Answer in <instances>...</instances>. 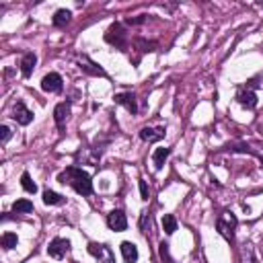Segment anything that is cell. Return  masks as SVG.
Listing matches in <instances>:
<instances>
[{
  "mask_svg": "<svg viewBox=\"0 0 263 263\" xmlns=\"http://www.w3.org/2000/svg\"><path fill=\"white\" fill-rule=\"evenodd\" d=\"M58 181L64 183V185H70L76 193L80 195H90L92 193V181H90V175L78 166H68L66 171H62L58 175Z\"/></svg>",
  "mask_w": 263,
  "mask_h": 263,
  "instance_id": "1",
  "label": "cell"
},
{
  "mask_svg": "<svg viewBox=\"0 0 263 263\" xmlns=\"http://www.w3.org/2000/svg\"><path fill=\"white\" fill-rule=\"evenodd\" d=\"M236 226H238V220H236V216H234L232 212H222V214L218 216V220H216V230H218L220 236H224L230 245L234 242V230H236Z\"/></svg>",
  "mask_w": 263,
  "mask_h": 263,
  "instance_id": "2",
  "label": "cell"
},
{
  "mask_svg": "<svg viewBox=\"0 0 263 263\" xmlns=\"http://www.w3.org/2000/svg\"><path fill=\"white\" fill-rule=\"evenodd\" d=\"M105 41L115 45V47H119V49H125V45H127V31L123 29L121 23H113L107 29V33H105Z\"/></svg>",
  "mask_w": 263,
  "mask_h": 263,
  "instance_id": "3",
  "label": "cell"
},
{
  "mask_svg": "<svg viewBox=\"0 0 263 263\" xmlns=\"http://www.w3.org/2000/svg\"><path fill=\"white\" fill-rule=\"evenodd\" d=\"M76 62H78V68H80L84 74H88V76H103V78H107V72H105L97 62H92L86 53H78V55H76Z\"/></svg>",
  "mask_w": 263,
  "mask_h": 263,
  "instance_id": "4",
  "label": "cell"
},
{
  "mask_svg": "<svg viewBox=\"0 0 263 263\" xmlns=\"http://www.w3.org/2000/svg\"><path fill=\"white\" fill-rule=\"evenodd\" d=\"M88 253H90L92 257H97L99 263H115L113 251H111L107 245H103V242H90V245H88Z\"/></svg>",
  "mask_w": 263,
  "mask_h": 263,
  "instance_id": "5",
  "label": "cell"
},
{
  "mask_svg": "<svg viewBox=\"0 0 263 263\" xmlns=\"http://www.w3.org/2000/svg\"><path fill=\"white\" fill-rule=\"evenodd\" d=\"M70 253V240L68 238H53L47 245V255L53 259H64Z\"/></svg>",
  "mask_w": 263,
  "mask_h": 263,
  "instance_id": "6",
  "label": "cell"
},
{
  "mask_svg": "<svg viewBox=\"0 0 263 263\" xmlns=\"http://www.w3.org/2000/svg\"><path fill=\"white\" fill-rule=\"evenodd\" d=\"M64 86V80L58 72H49L41 78V90L43 92H60Z\"/></svg>",
  "mask_w": 263,
  "mask_h": 263,
  "instance_id": "7",
  "label": "cell"
},
{
  "mask_svg": "<svg viewBox=\"0 0 263 263\" xmlns=\"http://www.w3.org/2000/svg\"><path fill=\"white\" fill-rule=\"evenodd\" d=\"M12 119L18 123V125H29L33 121V111L27 109V105L23 101H18L14 107H12Z\"/></svg>",
  "mask_w": 263,
  "mask_h": 263,
  "instance_id": "8",
  "label": "cell"
},
{
  "mask_svg": "<svg viewBox=\"0 0 263 263\" xmlns=\"http://www.w3.org/2000/svg\"><path fill=\"white\" fill-rule=\"evenodd\" d=\"M107 226L115 232H123L127 228V218L121 210H113L111 214H107Z\"/></svg>",
  "mask_w": 263,
  "mask_h": 263,
  "instance_id": "9",
  "label": "cell"
},
{
  "mask_svg": "<svg viewBox=\"0 0 263 263\" xmlns=\"http://www.w3.org/2000/svg\"><path fill=\"white\" fill-rule=\"evenodd\" d=\"M70 111H72L70 101H62V103H58V105H55V109H53V121H55V125H58L60 129H62V127H64V123L68 121Z\"/></svg>",
  "mask_w": 263,
  "mask_h": 263,
  "instance_id": "10",
  "label": "cell"
},
{
  "mask_svg": "<svg viewBox=\"0 0 263 263\" xmlns=\"http://www.w3.org/2000/svg\"><path fill=\"white\" fill-rule=\"evenodd\" d=\"M113 101H115L117 105L125 107L132 115L138 113V103H136V95H134V92H117V95L113 97Z\"/></svg>",
  "mask_w": 263,
  "mask_h": 263,
  "instance_id": "11",
  "label": "cell"
},
{
  "mask_svg": "<svg viewBox=\"0 0 263 263\" xmlns=\"http://www.w3.org/2000/svg\"><path fill=\"white\" fill-rule=\"evenodd\" d=\"M236 101H238L242 107H247V109H255V107H257V95H255L251 88H238Z\"/></svg>",
  "mask_w": 263,
  "mask_h": 263,
  "instance_id": "12",
  "label": "cell"
},
{
  "mask_svg": "<svg viewBox=\"0 0 263 263\" xmlns=\"http://www.w3.org/2000/svg\"><path fill=\"white\" fill-rule=\"evenodd\" d=\"M35 64H37V55L33 51L23 53V58H21V74L25 78H29L33 74V70H35Z\"/></svg>",
  "mask_w": 263,
  "mask_h": 263,
  "instance_id": "13",
  "label": "cell"
},
{
  "mask_svg": "<svg viewBox=\"0 0 263 263\" xmlns=\"http://www.w3.org/2000/svg\"><path fill=\"white\" fill-rule=\"evenodd\" d=\"M119 249H121V255H123V261H125V263H136V261H138L140 253H138V247H136L132 240H123V242L119 245Z\"/></svg>",
  "mask_w": 263,
  "mask_h": 263,
  "instance_id": "14",
  "label": "cell"
},
{
  "mask_svg": "<svg viewBox=\"0 0 263 263\" xmlns=\"http://www.w3.org/2000/svg\"><path fill=\"white\" fill-rule=\"evenodd\" d=\"M162 136H164V127L162 125L160 127H142L140 129V138L144 142H158Z\"/></svg>",
  "mask_w": 263,
  "mask_h": 263,
  "instance_id": "15",
  "label": "cell"
},
{
  "mask_svg": "<svg viewBox=\"0 0 263 263\" xmlns=\"http://www.w3.org/2000/svg\"><path fill=\"white\" fill-rule=\"evenodd\" d=\"M168 156H171V148H156L152 152V164H154V168L160 171L164 166V162H166Z\"/></svg>",
  "mask_w": 263,
  "mask_h": 263,
  "instance_id": "16",
  "label": "cell"
},
{
  "mask_svg": "<svg viewBox=\"0 0 263 263\" xmlns=\"http://www.w3.org/2000/svg\"><path fill=\"white\" fill-rule=\"evenodd\" d=\"M140 230H142V234L146 238H152L154 226H152V214L150 212H142V216H140Z\"/></svg>",
  "mask_w": 263,
  "mask_h": 263,
  "instance_id": "17",
  "label": "cell"
},
{
  "mask_svg": "<svg viewBox=\"0 0 263 263\" xmlns=\"http://www.w3.org/2000/svg\"><path fill=\"white\" fill-rule=\"evenodd\" d=\"M70 16H72V12H70V10H66V8H60V10H55V14H53L51 23H53V27L62 29V27H66V25L70 23Z\"/></svg>",
  "mask_w": 263,
  "mask_h": 263,
  "instance_id": "18",
  "label": "cell"
},
{
  "mask_svg": "<svg viewBox=\"0 0 263 263\" xmlns=\"http://www.w3.org/2000/svg\"><path fill=\"white\" fill-rule=\"evenodd\" d=\"M240 263H259L253 245H247V242H245V245L240 247Z\"/></svg>",
  "mask_w": 263,
  "mask_h": 263,
  "instance_id": "19",
  "label": "cell"
},
{
  "mask_svg": "<svg viewBox=\"0 0 263 263\" xmlns=\"http://www.w3.org/2000/svg\"><path fill=\"white\" fill-rule=\"evenodd\" d=\"M64 201H66L64 195H60V193H55V191H51V189H45V191H43V203H45V205H60V203H64Z\"/></svg>",
  "mask_w": 263,
  "mask_h": 263,
  "instance_id": "20",
  "label": "cell"
},
{
  "mask_svg": "<svg viewBox=\"0 0 263 263\" xmlns=\"http://www.w3.org/2000/svg\"><path fill=\"white\" fill-rule=\"evenodd\" d=\"M12 210L16 214H31L33 212V201H29V199H16L12 203Z\"/></svg>",
  "mask_w": 263,
  "mask_h": 263,
  "instance_id": "21",
  "label": "cell"
},
{
  "mask_svg": "<svg viewBox=\"0 0 263 263\" xmlns=\"http://www.w3.org/2000/svg\"><path fill=\"white\" fill-rule=\"evenodd\" d=\"M162 228H164V232L171 236V234H175L177 232V218L173 216V214H164V218H162Z\"/></svg>",
  "mask_w": 263,
  "mask_h": 263,
  "instance_id": "22",
  "label": "cell"
},
{
  "mask_svg": "<svg viewBox=\"0 0 263 263\" xmlns=\"http://www.w3.org/2000/svg\"><path fill=\"white\" fill-rule=\"evenodd\" d=\"M0 242H2V249L10 251V249H14V247L18 245V236H16L14 232H4L2 238H0Z\"/></svg>",
  "mask_w": 263,
  "mask_h": 263,
  "instance_id": "23",
  "label": "cell"
},
{
  "mask_svg": "<svg viewBox=\"0 0 263 263\" xmlns=\"http://www.w3.org/2000/svg\"><path fill=\"white\" fill-rule=\"evenodd\" d=\"M21 185H23V189H25L27 193H35V191H37V185H35V181L31 179L29 173H23V175H21Z\"/></svg>",
  "mask_w": 263,
  "mask_h": 263,
  "instance_id": "24",
  "label": "cell"
},
{
  "mask_svg": "<svg viewBox=\"0 0 263 263\" xmlns=\"http://www.w3.org/2000/svg\"><path fill=\"white\" fill-rule=\"evenodd\" d=\"M158 255H160L162 263H175L173 257H171V253H168V245H166V242H160V245H158Z\"/></svg>",
  "mask_w": 263,
  "mask_h": 263,
  "instance_id": "25",
  "label": "cell"
},
{
  "mask_svg": "<svg viewBox=\"0 0 263 263\" xmlns=\"http://www.w3.org/2000/svg\"><path fill=\"white\" fill-rule=\"evenodd\" d=\"M10 136H12L10 127H8V125H0V144H2V146L10 140Z\"/></svg>",
  "mask_w": 263,
  "mask_h": 263,
  "instance_id": "26",
  "label": "cell"
},
{
  "mask_svg": "<svg viewBox=\"0 0 263 263\" xmlns=\"http://www.w3.org/2000/svg\"><path fill=\"white\" fill-rule=\"evenodd\" d=\"M140 195H142V199H144V201H148V199H150V189H148V185H146V181H144V179H140Z\"/></svg>",
  "mask_w": 263,
  "mask_h": 263,
  "instance_id": "27",
  "label": "cell"
},
{
  "mask_svg": "<svg viewBox=\"0 0 263 263\" xmlns=\"http://www.w3.org/2000/svg\"><path fill=\"white\" fill-rule=\"evenodd\" d=\"M144 21H146V16L140 14V16H136V18H127L125 23H127V25H140V23H144Z\"/></svg>",
  "mask_w": 263,
  "mask_h": 263,
  "instance_id": "28",
  "label": "cell"
},
{
  "mask_svg": "<svg viewBox=\"0 0 263 263\" xmlns=\"http://www.w3.org/2000/svg\"><path fill=\"white\" fill-rule=\"evenodd\" d=\"M261 6H263V2H261Z\"/></svg>",
  "mask_w": 263,
  "mask_h": 263,
  "instance_id": "29",
  "label": "cell"
}]
</instances>
